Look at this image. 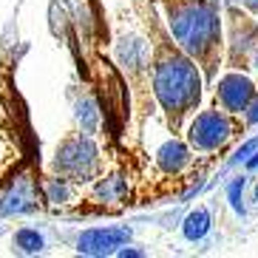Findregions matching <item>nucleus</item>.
<instances>
[{"instance_id": "10", "label": "nucleus", "mask_w": 258, "mask_h": 258, "mask_svg": "<svg viewBox=\"0 0 258 258\" xmlns=\"http://www.w3.org/2000/svg\"><path fill=\"white\" fill-rule=\"evenodd\" d=\"M241 190H244V179H235L230 184V202H233L235 213H244V205H241Z\"/></svg>"}, {"instance_id": "15", "label": "nucleus", "mask_w": 258, "mask_h": 258, "mask_svg": "<svg viewBox=\"0 0 258 258\" xmlns=\"http://www.w3.org/2000/svg\"><path fill=\"white\" fill-rule=\"evenodd\" d=\"M252 62H255V69H258V48H255V60H252Z\"/></svg>"}, {"instance_id": "8", "label": "nucleus", "mask_w": 258, "mask_h": 258, "mask_svg": "<svg viewBox=\"0 0 258 258\" xmlns=\"http://www.w3.org/2000/svg\"><path fill=\"white\" fill-rule=\"evenodd\" d=\"M187 162H190V148L184 142H179V139H170V142H165L159 151H156V165H159L167 176L184 170Z\"/></svg>"}, {"instance_id": "12", "label": "nucleus", "mask_w": 258, "mask_h": 258, "mask_svg": "<svg viewBox=\"0 0 258 258\" xmlns=\"http://www.w3.org/2000/svg\"><path fill=\"white\" fill-rule=\"evenodd\" d=\"M247 119H250V122H258V102L250 108V114H247Z\"/></svg>"}, {"instance_id": "2", "label": "nucleus", "mask_w": 258, "mask_h": 258, "mask_svg": "<svg viewBox=\"0 0 258 258\" xmlns=\"http://www.w3.org/2000/svg\"><path fill=\"white\" fill-rule=\"evenodd\" d=\"M17 46H0V184L20 167L40 165V142L17 88Z\"/></svg>"}, {"instance_id": "6", "label": "nucleus", "mask_w": 258, "mask_h": 258, "mask_svg": "<svg viewBox=\"0 0 258 258\" xmlns=\"http://www.w3.org/2000/svg\"><path fill=\"white\" fill-rule=\"evenodd\" d=\"M227 29H230V40H227V46H230V66H233V69L241 66V69H244L247 57L258 48L255 46V43H258V31H255V26H252L250 17L241 15L238 9H230Z\"/></svg>"}, {"instance_id": "7", "label": "nucleus", "mask_w": 258, "mask_h": 258, "mask_svg": "<svg viewBox=\"0 0 258 258\" xmlns=\"http://www.w3.org/2000/svg\"><path fill=\"white\" fill-rule=\"evenodd\" d=\"M255 97V85L241 74H227L216 88V105L227 114H241L247 111Z\"/></svg>"}, {"instance_id": "4", "label": "nucleus", "mask_w": 258, "mask_h": 258, "mask_svg": "<svg viewBox=\"0 0 258 258\" xmlns=\"http://www.w3.org/2000/svg\"><path fill=\"white\" fill-rule=\"evenodd\" d=\"M105 167H108L105 148H99L94 134H88L83 128H71L57 142V148L51 153V162L43 170L48 176H57V179L83 190L94 179H99V176L105 173Z\"/></svg>"}, {"instance_id": "1", "label": "nucleus", "mask_w": 258, "mask_h": 258, "mask_svg": "<svg viewBox=\"0 0 258 258\" xmlns=\"http://www.w3.org/2000/svg\"><path fill=\"white\" fill-rule=\"evenodd\" d=\"M137 15L145 29L148 40V80H151V94L159 102V111L165 116L167 131L182 134L184 122L202 102V88L205 77L196 60L184 51L167 31L153 6L148 0H137Z\"/></svg>"}, {"instance_id": "11", "label": "nucleus", "mask_w": 258, "mask_h": 258, "mask_svg": "<svg viewBox=\"0 0 258 258\" xmlns=\"http://www.w3.org/2000/svg\"><path fill=\"white\" fill-rule=\"evenodd\" d=\"M258 148V139H252V142H247V145H241L238 151H235V156H233V162H241V159H247L252 151Z\"/></svg>"}, {"instance_id": "9", "label": "nucleus", "mask_w": 258, "mask_h": 258, "mask_svg": "<svg viewBox=\"0 0 258 258\" xmlns=\"http://www.w3.org/2000/svg\"><path fill=\"white\" fill-rule=\"evenodd\" d=\"M207 227H210V216H207L205 210L193 213L187 219V238H202V235L207 233Z\"/></svg>"}, {"instance_id": "18", "label": "nucleus", "mask_w": 258, "mask_h": 258, "mask_svg": "<svg viewBox=\"0 0 258 258\" xmlns=\"http://www.w3.org/2000/svg\"><path fill=\"white\" fill-rule=\"evenodd\" d=\"M255 196H258V190H255Z\"/></svg>"}, {"instance_id": "3", "label": "nucleus", "mask_w": 258, "mask_h": 258, "mask_svg": "<svg viewBox=\"0 0 258 258\" xmlns=\"http://www.w3.org/2000/svg\"><path fill=\"white\" fill-rule=\"evenodd\" d=\"M173 40L196 60L205 80H213L221 60V20L207 0H156Z\"/></svg>"}, {"instance_id": "5", "label": "nucleus", "mask_w": 258, "mask_h": 258, "mask_svg": "<svg viewBox=\"0 0 258 258\" xmlns=\"http://www.w3.org/2000/svg\"><path fill=\"white\" fill-rule=\"evenodd\" d=\"M235 125L230 122L227 111H219V108H210V111H202L196 119L187 125V148L190 151H219L221 145L233 137Z\"/></svg>"}, {"instance_id": "14", "label": "nucleus", "mask_w": 258, "mask_h": 258, "mask_svg": "<svg viewBox=\"0 0 258 258\" xmlns=\"http://www.w3.org/2000/svg\"><path fill=\"white\" fill-rule=\"evenodd\" d=\"M238 3H244V6H250V9H255V0H238Z\"/></svg>"}, {"instance_id": "16", "label": "nucleus", "mask_w": 258, "mask_h": 258, "mask_svg": "<svg viewBox=\"0 0 258 258\" xmlns=\"http://www.w3.org/2000/svg\"><path fill=\"white\" fill-rule=\"evenodd\" d=\"M0 202H3V190H0Z\"/></svg>"}, {"instance_id": "17", "label": "nucleus", "mask_w": 258, "mask_h": 258, "mask_svg": "<svg viewBox=\"0 0 258 258\" xmlns=\"http://www.w3.org/2000/svg\"><path fill=\"white\" fill-rule=\"evenodd\" d=\"M255 12H258V0H255Z\"/></svg>"}, {"instance_id": "13", "label": "nucleus", "mask_w": 258, "mask_h": 258, "mask_svg": "<svg viewBox=\"0 0 258 258\" xmlns=\"http://www.w3.org/2000/svg\"><path fill=\"white\" fill-rule=\"evenodd\" d=\"M247 167H250V170H255V167H258V153L252 156V159H247Z\"/></svg>"}]
</instances>
